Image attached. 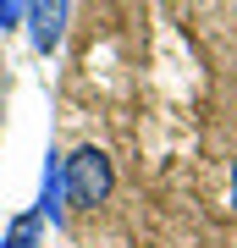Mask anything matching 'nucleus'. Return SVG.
Returning a JSON list of instances; mask_svg holds the SVG:
<instances>
[{
    "label": "nucleus",
    "instance_id": "nucleus-1",
    "mask_svg": "<svg viewBox=\"0 0 237 248\" xmlns=\"http://www.w3.org/2000/svg\"><path fill=\"white\" fill-rule=\"evenodd\" d=\"M61 166H66V204H78V210H94V204H105V199H111L116 171H111V155H105V149L83 143V149H72Z\"/></svg>",
    "mask_w": 237,
    "mask_h": 248
},
{
    "label": "nucleus",
    "instance_id": "nucleus-2",
    "mask_svg": "<svg viewBox=\"0 0 237 248\" xmlns=\"http://www.w3.org/2000/svg\"><path fill=\"white\" fill-rule=\"evenodd\" d=\"M66 17H72V0H28V45L39 55H50L66 33Z\"/></svg>",
    "mask_w": 237,
    "mask_h": 248
},
{
    "label": "nucleus",
    "instance_id": "nucleus-3",
    "mask_svg": "<svg viewBox=\"0 0 237 248\" xmlns=\"http://www.w3.org/2000/svg\"><path fill=\"white\" fill-rule=\"evenodd\" d=\"M39 215L50 226H61L66 221V166H61V155H44V182H39Z\"/></svg>",
    "mask_w": 237,
    "mask_h": 248
},
{
    "label": "nucleus",
    "instance_id": "nucleus-4",
    "mask_svg": "<svg viewBox=\"0 0 237 248\" xmlns=\"http://www.w3.org/2000/svg\"><path fill=\"white\" fill-rule=\"evenodd\" d=\"M39 232H44V215L28 210V215H17V221L6 226V243L0 248H39Z\"/></svg>",
    "mask_w": 237,
    "mask_h": 248
},
{
    "label": "nucleus",
    "instance_id": "nucleus-5",
    "mask_svg": "<svg viewBox=\"0 0 237 248\" xmlns=\"http://www.w3.org/2000/svg\"><path fill=\"white\" fill-rule=\"evenodd\" d=\"M28 17V0H0V28H17Z\"/></svg>",
    "mask_w": 237,
    "mask_h": 248
},
{
    "label": "nucleus",
    "instance_id": "nucleus-6",
    "mask_svg": "<svg viewBox=\"0 0 237 248\" xmlns=\"http://www.w3.org/2000/svg\"><path fill=\"white\" fill-rule=\"evenodd\" d=\"M232 210H237V160H232Z\"/></svg>",
    "mask_w": 237,
    "mask_h": 248
}]
</instances>
